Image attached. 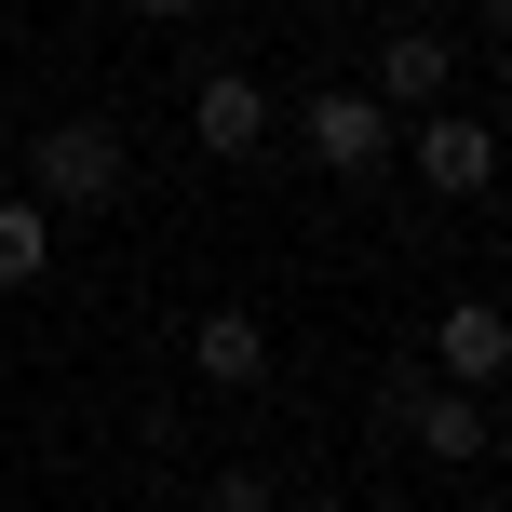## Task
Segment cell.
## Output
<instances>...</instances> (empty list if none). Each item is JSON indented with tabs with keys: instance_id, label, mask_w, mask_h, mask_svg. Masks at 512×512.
<instances>
[{
	"instance_id": "cell-1",
	"label": "cell",
	"mask_w": 512,
	"mask_h": 512,
	"mask_svg": "<svg viewBox=\"0 0 512 512\" xmlns=\"http://www.w3.org/2000/svg\"><path fill=\"white\" fill-rule=\"evenodd\" d=\"M122 189H135L122 122H41V135H27V203H41V216H108Z\"/></svg>"
},
{
	"instance_id": "cell-2",
	"label": "cell",
	"mask_w": 512,
	"mask_h": 512,
	"mask_svg": "<svg viewBox=\"0 0 512 512\" xmlns=\"http://www.w3.org/2000/svg\"><path fill=\"white\" fill-rule=\"evenodd\" d=\"M297 149L310 162H324V176H378V162H391V108L378 95H364V81H310V95H297Z\"/></svg>"
},
{
	"instance_id": "cell-3",
	"label": "cell",
	"mask_w": 512,
	"mask_h": 512,
	"mask_svg": "<svg viewBox=\"0 0 512 512\" xmlns=\"http://www.w3.org/2000/svg\"><path fill=\"white\" fill-rule=\"evenodd\" d=\"M270 122H283V108H270L256 68H203V81H189V149H203V162H256Z\"/></svg>"
},
{
	"instance_id": "cell-4",
	"label": "cell",
	"mask_w": 512,
	"mask_h": 512,
	"mask_svg": "<svg viewBox=\"0 0 512 512\" xmlns=\"http://www.w3.org/2000/svg\"><path fill=\"white\" fill-rule=\"evenodd\" d=\"M405 162H418V189H445V203H486L499 189V135L472 122V108H418Z\"/></svg>"
},
{
	"instance_id": "cell-5",
	"label": "cell",
	"mask_w": 512,
	"mask_h": 512,
	"mask_svg": "<svg viewBox=\"0 0 512 512\" xmlns=\"http://www.w3.org/2000/svg\"><path fill=\"white\" fill-rule=\"evenodd\" d=\"M391 418H405V445H432V459H499V418H486V391L391 378Z\"/></svg>"
},
{
	"instance_id": "cell-6",
	"label": "cell",
	"mask_w": 512,
	"mask_h": 512,
	"mask_svg": "<svg viewBox=\"0 0 512 512\" xmlns=\"http://www.w3.org/2000/svg\"><path fill=\"white\" fill-rule=\"evenodd\" d=\"M189 364H203V391H256L270 378V324H256L243 297H216L203 324H189Z\"/></svg>"
},
{
	"instance_id": "cell-7",
	"label": "cell",
	"mask_w": 512,
	"mask_h": 512,
	"mask_svg": "<svg viewBox=\"0 0 512 512\" xmlns=\"http://www.w3.org/2000/svg\"><path fill=\"white\" fill-rule=\"evenodd\" d=\"M432 364H445V391H499V378H512V324H499L486 297H459V310L432 324Z\"/></svg>"
},
{
	"instance_id": "cell-8",
	"label": "cell",
	"mask_w": 512,
	"mask_h": 512,
	"mask_svg": "<svg viewBox=\"0 0 512 512\" xmlns=\"http://www.w3.org/2000/svg\"><path fill=\"white\" fill-rule=\"evenodd\" d=\"M445 81H459V54H445L432 27H391V41H378V81H364V95H378V108H445Z\"/></svg>"
},
{
	"instance_id": "cell-9",
	"label": "cell",
	"mask_w": 512,
	"mask_h": 512,
	"mask_svg": "<svg viewBox=\"0 0 512 512\" xmlns=\"http://www.w3.org/2000/svg\"><path fill=\"white\" fill-rule=\"evenodd\" d=\"M41 270H54V216L27 189H0V283H41Z\"/></svg>"
},
{
	"instance_id": "cell-10",
	"label": "cell",
	"mask_w": 512,
	"mask_h": 512,
	"mask_svg": "<svg viewBox=\"0 0 512 512\" xmlns=\"http://www.w3.org/2000/svg\"><path fill=\"white\" fill-rule=\"evenodd\" d=\"M203 512H283V499H270V472H256V459H230V472L203 486Z\"/></svg>"
},
{
	"instance_id": "cell-11",
	"label": "cell",
	"mask_w": 512,
	"mask_h": 512,
	"mask_svg": "<svg viewBox=\"0 0 512 512\" xmlns=\"http://www.w3.org/2000/svg\"><path fill=\"white\" fill-rule=\"evenodd\" d=\"M135 14H149V27H189V14H203V0H135Z\"/></svg>"
},
{
	"instance_id": "cell-12",
	"label": "cell",
	"mask_w": 512,
	"mask_h": 512,
	"mask_svg": "<svg viewBox=\"0 0 512 512\" xmlns=\"http://www.w3.org/2000/svg\"><path fill=\"white\" fill-rule=\"evenodd\" d=\"M297 512H337V499H297Z\"/></svg>"
}]
</instances>
